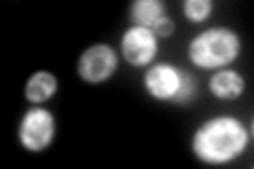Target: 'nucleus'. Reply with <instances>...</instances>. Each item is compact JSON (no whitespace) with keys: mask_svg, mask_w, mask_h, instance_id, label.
Listing matches in <instances>:
<instances>
[{"mask_svg":"<svg viewBox=\"0 0 254 169\" xmlns=\"http://www.w3.org/2000/svg\"><path fill=\"white\" fill-rule=\"evenodd\" d=\"M250 144V127L233 114H216L197 127L190 140L193 155L208 165H227L240 159Z\"/></svg>","mask_w":254,"mask_h":169,"instance_id":"1","label":"nucleus"},{"mask_svg":"<svg viewBox=\"0 0 254 169\" xmlns=\"http://www.w3.org/2000/svg\"><path fill=\"white\" fill-rule=\"evenodd\" d=\"M242 40L231 28L216 26L199 32L189 43V61L199 70H220L227 68L240 57Z\"/></svg>","mask_w":254,"mask_h":169,"instance_id":"2","label":"nucleus"},{"mask_svg":"<svg viewBox=\"0 0 254 169\" xmlns=\"http://www.w3.org/2000/svg\"><path fill=\"white\" fill-rule=\"evenodd\" d=\"M146 93L157 102H170L187 106L197 98V80L193 74L180 70L170 61L150 63L142 78Z\"/></svg>","mask_w":254,"mask_h":169,"instance_id":"3","label":"nucleus"},{"mask_svg":"<svg viewBox=\"0 0 254 169\" xmlns=\"http://www.w3.org/2000/svg\"><path fill=\"white\" fill-rule=\"evenodd\" d=\"M55 133H58V123L51 110L43 106H32L23 112L17 127V140L23 150L28 152H45L53 144Z\"/></svg>","mask_w":254,"mask_h":169,"instance_id":"4","label":"nucleus"},{"mask_svg":"<svg viewBox=\"0 0 254 169\" xmlns=\"http://www.w3.org/2000/svg\"><path fill=\"white\" fill-rule=\"evenodd\" d=\"M117 68H119L117 51L104 43L87 47L76 61V74L89 85L104 83V80H108L115 74Z\"/></svg>","mask_w":254,"mask_h":169,"instance_id":"5","label":"nucleus"},{"mask_svg":"<svg viewBox=\"0 0 254 169\" xmlns=\"http://www.w3.org/2000/svg\"><path fill=\"white\" fill-rule=\"evenodd\" d=\"M159 53V38L153 30L131 26L121 36V55L133 68H146L155 61Z\"/></svg>","mask_w":254,"mask_h":169,"instance_id":"6","label":"nucleus"},{"mask_svg":"<svg viewBox=\"0 0 254 169\" xmlns=\"http://www.w3.org/2000/svg\"><path fill=\"white\" fill-rule=\"evenodd\" d=\"M208 89L214 98L218 100H225V102H231L237 100L246 89V80L240 72L235 70H229V68H220L216 70L208 80Z\"/></svg>","mask_w":254,"mask_h":169,"instance_id":"7","label":"nucleus"},{"mask_svg":"<svg viewBox=\"0 0 254 169\" xmlns=\"http://www.w3.org/2000/svg\"><path fill=\"white\" fill-rule=\"evenodd\" d=\"M58 87H60V83L53 72L38 70L28 78L26 87H23V95H26V100L32 106H43L45 102H49L53 95L58 93Z\"/></svg>","mask_w":254,"mask_h":169,"instance_id":"8","label":"nucleus"},{"mask_svg":"<svg viewBox=\"0 0 254 169\" xmlns=\"http://www.w3.org/2000/svg\"><path fill=\"white\" fill-rule=\"evenodd\" d=\"M129 17L133 26L150 30L163 17H168V6H165L163 0H136L129 6Z\"/></svg>","mask_w":254,"mask_h":169,"instance_id":"9","label":"nucleus"},{"mask_svg":"<svg viewBox=\"0 0 254 169\" xmlns=\"http://www.w3.org/2000/svg\"><path fill=\"white\" fill-rule=\"evenodd\" d=\"M212 0H185V4H182V13L190 23H203L212 15Z\"/></svg>","mask_w":254,"mask_h":169,"instance_id":"10","label":"nucleus"},{"mask_svg":"<svg viewBox=\"0 0 254 169\" xmlns=\"http://www.w3.org/2000/svg\"><path fill=\"white\" fill-rule=\"evenodd\" d=\"M150 30H153V34L157 38H170L174 34V21L170 17H163L161 21L157 23V26H153Z\"/></svg>","mask_w":254,"mask_h":169,"instance_id":"11","label":"nucleus"}]
</instances>
